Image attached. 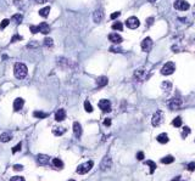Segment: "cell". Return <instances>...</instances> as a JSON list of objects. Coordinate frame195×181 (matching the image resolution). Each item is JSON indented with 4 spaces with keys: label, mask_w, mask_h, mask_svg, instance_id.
I'll return each instance as SVG.
<instances>
[{
    "label": "cell",
    "mask_w": 195,
    "mask_h": 181,
    "mask_svg": "<svg viewBox=\"0 0 195 181\" xmlns=\"http://www.w3.org/2000/svg\"><path fill=\"white\" fill-rule=\"evenodd\" d=\"M27 73H28V68L24 63H21V62H17L15 63L14 66V74L17 79H24L27 77Z\"/></svg>",
    "instance_id": "cell-1"
},
{
    "label": "cell",
    "mask_w": 195,
    "mask_h": 181,
    "mask_svg": "<svg viewBox=\"0 0 195 181\" xmlns=\"http://www.w3.org/2000/svg\"><path fill=\"white\" fill-rule=\"evenodd\" d=\"M93 165H94V162H93V161H88L87 163L81 164V165H78V167H77V173H78L79 175L87 174L88 171H90V169L93 168Z\"/></svg>",
    "instance_id": "cell-2"
},
{
    "label": "cell",
    "mask_w": 195,
    "mask_h": 181,
    "mask_svg": "<svg viewBox=\"0 0 195 181\" xmlns=\"http://www.w3.org/2000/svg\"><path fill=\"white\" fill-rule=\"evenodd\" d=\"M176 71V66L173 62H167L164 67L161 68V74L162 75H170Z\"/></svg>",
    "instance_id": "cell-3"
},
{
    "label": "cell",
    "mask_w": 195,
    "mask_h": 181,
    "mask_svg": "<svg viewBox=\"0 0 195 181\" xmlns=\"http://www.w3.org/2000/svg\"><path fill=\"white\" fill-rule=\"evenodd\" d=\"M173 6H174L176 10H179V11H187V10H189V8H190L189 3L185 2V0H176Z\"/></svg>",
    "instance_id": "cell-4"
},
{
    "label": "cell",
    "mask_w": 195,
    "mask_h": 181,
    "mask_svg": "<svg viewBox=\"0 0 195 181\" xmlns=\"http://www.w3.org/2000/svg\"><path fill=\"white\" fill-rule=\"evenodd\" d=\"M182 105H183V101H182V99H181L179 96H174V97L168 102V107H170L171 109H178V108L182 107Z\"/></svg>",
    "instance_id": "cell-5"
},
{
    "label": "cell",
    "mask_w": 195,
    "mask_h": 181,
    "mask_svg": "<svg viewBox=\"0 0 195 181\" xmlns=\"http://www.w3.org/2000/svg\"><path fill=\"white\" fill-rule=\"evenodd\" d=\"M162 120H164V115H162V112H161V111H157V112L152 115L151 123H152L154 127H158V125L162 123Z\"/></svg>",
    "instance_id": "cell-6"
},
{
    "label": "cell",
    "mask_w": 195,
    "mask_h": 181,
    "mask_svg": "<svg viewBox=\"0 0 195 181\" xmlns=\"http://www.w3.org/2000/svg\"><path fill=\"white\" fill-rule=\"evenodd\" d=\"M139 24H140V22H139V20L137 18V17H129L127 21H126V26L128 27V28H131V29H136V28H138L139 27Z\"/></svg>",
    "instance_id": "cell-7"
},
{
    "label": "cell",
    "mask_w": 195,
    "mask_h": 181,
    "mask_svg": "<svg viewBox=\"0 0 195 181\" xmlns=\"http://www.w3.org/2000/svg\"><path fill=\"white\" fill-rule=\"evenodd\" d=\"M142 50L144 51V52H149L150 50H151V48H152V40H151V38H145L143 41H142Z\"/></svg>",
    "instance_id": "cell-8"
},
{
    "label": "cell",
    "mask_w": 195,
    "mask_h": 181,
    "mask_svg": "<svg viewBox=\"0 0 195 181\" xmlns=\"http://www.w3.org/2000/svg\"><path fill=\"white\" fill-rule=\"evenodd\" d=\"M99 108L105 112V113H109L111 111V102L109 100H100L99 101Z\"/></svg>",
    "instance_id": "cell-9"
},
{
    "label": "cell",
    "mask_w": 195,
    "mask_h": 181,
    "mask_svg": "<svg viewBox=\"0 0 195 181\" xmlns=\"http://www.w3.org/2000/svg\"><path fill=\"white\" fill-rule=\"evenodd\" d=\"M148 78V72H145L144 69H138L134 72V79L138 81H143Z\"/></svg>",
    "instance_id": "cell-10"
},
{
    "label": "cell",
    "mask_w": 195,
    "mask_h": 181,
    "mask_svg": "<svg viewBox=\"0 0 195 181\" xmlns=\"http://www.w3.org/2000/svg\"><path fill=\"white\" fill-rule=\"evenodd\" d=\"M111 165H112V161H111V158L109 157V156H106L103 161H101V164H100V168H101V170H104V171H107L110 168H111Z\"/></svg>",
    "instance_id": "cell-11"
},
{
    "label": "cell",
    "mask_w": 195,
    "mask_h": 181,
    "mask_svg": "<svg viewBox=\"0 0 195 181\" xmlns=\"http://www.w3.org/2000/svg\"><path fill=\"white\" fill-rule=\"evenodd\" d=\"M109 40L111 41V43H113V44H121L122 43V37L120 35V34H117V33H111V34H109Z\"/></svg>",
    "instance_id": "cell-12"
},
{
    "label": "cell",
    "mask_w": 195,
    "mask_h": 181,
    "mask_svg": "<svg viewBox=\"0 0 195 181\" xmlns=\"http://www.w3.org/2000/svg\"><path fill=\"white\" fill-rule=\"evenodd\" d=\"M103 16H104V14H103L101 10H96V11L93 14V21H94L95 23H100L101 20H103Z\"/></svg>",
    "instance_id": "cell-13"
},
{
    "label": "cell",
    "mask_w": 195,
    "mask_h": 181,
    "mask_svg": "<svg viewBox=\"0 0 195 181\" xmlns=\"http://www.w3.org/2000/svg\"><path fill=\"white\" fill-rule=\"evenodd\" d=\"M39 32L42 33V34H44V35H46V34H49L50 33V27H49V24L48 23H40L39 26Z\"/></svg>",
    "instance_id": "cell-14"
},
{
    "label": "cell",
    "mask_w": 195,
    "mask_h": 181,
    "mask_svg": "<svg viewBox=\"0 0 195 181\" xmlns=\"http://www.w3.org/2000/svg\"><path fill=\"white\" fill-rule=\"evenodd\" d=\"M107 81H109L105 75H101L96 79V85H98V87H104V86L107 85Z\"/></svg>",
    "instance_id": "cell-15"
},
{
    "label": "cell",
    "mask_w": 195,
    "mask_h": 181,
    "mask_svg": "<svg viewBox=\"0 0 195 181\" xmlns=\"http://www.w3.org/2000/svg\"><path fill=\"white\" fill-rule=\"evenodd\" d=\"M65 118H66V112H65V109H59L55 113V120H57V122H62Z\"/></svg>",
    "instance_id": "cell-16"
},
{
    "label": "cell",
    "mask_w": 195,
    "mask_h": 181,
    "mask_svg": "<svg viewBox=\"0 0 195 181\" xmlns=\"http://www.w3.org/2000/svg\"><path fill=\"white\" fill-rule=\"evenodd\" d=\"M23 105H24V101H23V99H21V97H17L15 101H14V109L15 111H20L22 107H23Z\"/></svg>",
    "instance_id": "cell-17"
},
{
    "label": "cell",
    "mask_w": 195,
    "mask_h": 181,
    "mask_svg": "<svg viewBox=\"0 0 195 181\" xmlns=\"http://www.w3.org/2000/svg\"><path fill=\"white\" fill-rule=\"evenodd\" d=\"M49 156H46V155H39L38 157H37V161H38V163L40 164V165H46L48 163H49Z\"/></svg>",
    "instance_id": "cell-18"
},
{
    "label": "cell",
    "mask_w": 195,
    "mask_h": 181,
    "mask_svg": "<svg viewBox=\"0 0 195 181\" xmlns=\"http://www.w3.org/2000/svg\"><path fill=\"white\" fill-rule=\"evenodd\" d=\"M73 134L76 135V137H81V135H82V127H81V124L79 123H73Z\"/></svg>",
    "instance_id": "cell-19"
},
{
    "label": "cell",
    "mask_w": 195,
    "mask_h": 181,
    "mask_svg": "<svg viewBox=\"0 0 195 181\" xmlns=\"http://www.w3.org/2000/svg\"><path fill=\"white\" fill-rule=\"evenodd\" d=\"M156 140L160 142V143H162V145H165V143H167L168 141H170V139H168V136L165 134V133H162V134H160L157 137H156Z\"/></svg>",
    "instance_id": "cell-20"
},
{
    "label": "cell",
    "mask_w": 195,
    "mask_h": 181,
    "mask_svg": "<svg viewBox=\"0 0 195 181\" xmlns=\"http://www.w3.org/2000/svg\"><path fill=\"white\" fill-rule=\"evenodd\" d=\"M51 165H53V168H55V169H62V168H63V163H62V161L59 159V158H54L53 162H51Z\"/></svg>",
    "instance_id": "cell-21"
},
{
    "label": "cell",
    "mask_w": 195,
    "mask_h": 181,
    "mask_svg": "<svg viewBox=\"0 0 195 181\" xmlns=\"http://www.w3.org/2000/svg\"><path fill=\"white\" fill-rule=\"evenodd\" d=\"M11 139H12V136H11L10 133H3L2 135H0V141L2 142H9Z\"/></svg>",
    "instance_id": "cell-22"
},
{
    "label": "cell",
    "mask_w": 195,
    "mask_h": 181,
    "mask_svg": "<svg viewBox=\"0 0 195 181\" xmlns=\"http://www.w3.org/2000/svg\"><path fill=\"white\" fill-rule=\"evenodd\" d=\"M161 87H162V90H164V91L168 93L170 90L172 89V84H171L170 81H164V83L161 84Z\"/></svg>",
    "instance_id": "cell-23"
},
{
    "label": "cell",
    "mask_w": 195,
    "mask_h": 181,
    "mask_svg": "<svg viewBox=\"0 0 195 181\" xmlns=\"http://www.w3.org/2000/svg\"><path fill=\"white\" fill-rule=\"evenodd\" d=\"M182 118L181 117H176L173 120H172V125L174 127V128H179V127H182Z\"/></svg>",
    "instance_id": "cell-24"
},
{
    "label": "cell",
    "mask_w": 195,
    "mask_h": 181,
    "mask_svg": "<svg viewBox=\"0 0 195 181\" xmlns=\"http://www.w3.org/2000/svg\"><path fill=\"white\" fill-rule=\"evenodd\" d=\"M173 162H174V158L172 156H166V157H164L161 159V163H164V164H171Z\"/></svg>",
    "instance_id": "cell-25"
},
{
    "label": "cell",
    "mask_w": 195,
    "mask_h": 181,
    "mask_svg": "<svg viewBox=\"0 0 195 181\" xmlns=\"http://www.w3.org/2000/svg\"><path fill=\"white\" fill-rule=\"evenodd\" d=\"M49 12H50V8H49V6H45V8H43V9L39 10V15H40L42 17H48Z\"/></svg>",
    "instance_id": "cell-26"
},
{
    "label": "cell",
    "mask_w": 195,
    "mask_h": 181,
    "mask_svg": "<svg viewBox=\"0 0 195 181\" xmlns=\"http://www.w3.org/2000/svg\"><path fill=\"white\" fill-rule=\"evenodd\" d=\"M11 20H12V22H14V23H16V24H20V23L22 22V20H23V17H22V15H20V14H17V15H14Z\"/></svg>",
    "instance_id": "cell-27"
},
{
    "label": "cell",
    "mask_w": 195,
    "mask_h": 181,
    "mask_svg": "<svg viewBox=\"0 0 195 181\" xmlns=\"http://www.w3.org/2000/svg\"><path fill=\"white\" fill-rule=\"evenodd\" d=\"M33 115H34L36 118H40V119H43V118H46V117H48V113H45V112H40V111H34Z\"/></svg>",
    "instance_id": "cell-28"
},
{
    "label": "cell",
    "mask_w": 195,
    "mask_h": 181,
    "mask_svg": "<svg viewBox=\"0 0 195 181\" xmlns=\"http://www.w3.org/2000/svg\"><path fill=\"white\" fill-rule=\"evenodd\" d=\"M65 131H66V129H65V128H55V129L53 130V133H54L55 136H61Z\"/></svg>",
    "instance_id": "cell-29"
},
{
    "label": "cell",
    "mask_w": 195,
    "mask_h": 181,
    "mask_svg": "<svg viewBox=\"0 0 195 181\" xmlns=\"http://www.w3.org/2000/svg\"><path fill=\"white\" fill-rule=\"evenodd\" d=\"M145 164L150 167V173H149V174H154V171H155V169H156V164H155L152 161H146Z\"/></svg>",
    "instance_id": "cell-30"
},
{
    "label": "cell",
    "mask_w": 195,
    "mask_h": 181,
    "mask_svg": "<svg viewBox=\"0 0 195 181\" xmlns=\"http://www.w3.org/2000/svg\"><path fill=\"white\" fill-rule=\"evenodd\" d=\"M44 45L45 46H48V48H51L53 45H54V40L51 39V38H49V37H45V39H44Z\"/></svg>",
    "instance_id": "cell-31"
},
{
    "label": "cell",
    "mask_w": 195,
    "mask_h": 181,
    "mask_svg": "<svg viewBox=\"0 0 195 181\" xmlns=\"http://www.w3.org/2000/svg\"><path fill=\"white\" fill-rule=\"evenodd\" d=\"M112 28L115 29V31H123V24L121 22H115L112 24Z\"/></svg>",
    "instance_id": "cell-32"
},
{
    "label": "cell",
    "mask_w": 195,
    "mask_h": 181,
    "mask_svg": "<svg viewBox=\"0 0 195 181\" xmlns=\"http://www.w3.org/2000/svg\"><path fill=\"white\" fill-rule=\"evenodd\" d=\"M84 109L87 111V112H93V107H91V105H90V102L87 100V101H84Z\"/></svg>",
    "instance_id": "cell-33"
},
{
    "label": "cell",
    "mask_w": 195,
    "mask_h": 181,
    "mask_svg": "<svg viewBox=\"0 0 195 181\" xmlns=\"http://www.w3.org/2000/svg\"><path fill=\"white\" fill-rule=\"evenodd\" d=\"M189 134H190V128L189 127H184L183 131H182V137H187Z\"/></svg>",
    "instance_id": "cell-34"
},
{
    "label": "cell",
    "mask_w": 195,
    "mask_h": 181,
    "mask_svg": "<svg viewBox=\"0 0 195 181\" xmlns=\"http://www.w3.org/2000/svg\"><path fill=\"white\" fill-rule=\"evenodd\" d=\"M9 23H10V21H9V20H6V18H5V20H3V21H2V23H0V29H5V28L9 26Z\"/></svg>",
    "instance_id": "cell-35"
},
{
    "label": "cell",
    "mask_w": 195,
    "mask_h": 181,
    "mask_svg": "<svg viewBox=\"0 0 195 181\" xmlns=\"http://www.w3.org/2000/svg\"><path fill=\"white\" fill-rule=\"evenodd\" d=\"M29 29H30V32L33 33V34H36V33L39 32V27L38 26H29Z\"/></svg>",
    "instance_id": "cell-36"
},
{
    "label": "cell",
    "mask_w": 195,
    "mask_h": 181,
    "mask_svg": "<svg viewBox=\"0 0 195 181\" xmlns=\"http://www.w3.org/2000/svg\"><path fill=\"white\" fill-rule=\"evenodd\" d=\"M110 51L111 52H122V49L118 46H112V48H110Z\"/></svg>",
    "instance_id": "cell-37"
},
{
    "label": "cell",
    "mask_w": 195,
    "mask_h": 181,
    "mask_svg": "<svg viewBox=\"0 0 195 181\" xmlns=\"http://www.w3.org/2000/svg\"><path fill=\"white\" fill-rule=\"evenodd\" d=\"M187 169H188L189 171H194V170H195V163H189V164L187 165Z\"/></svg>",
    "instance_id": "cell-38"
},
{
    "label": "cell",
    "mask_w": 195,
    "mask_h": 181,
    "mask_svg": "<svg viewBox=\"0 0 195 181\" xmlns=\"http://www.w3.org/2000/svg\"><path fill=\"white\" fill-rule=\"evenodd\" d=\"M21 147H22V143H18L17 146H15V147L12 148V152H14V153H16V152H18V151L21 149Z\"/></svg>",
    "instance_id": "cell-39"
},
{
    "label": "cell",
    "mask_w": 195,
    "mask_h": 181,
    "mask_svg": "<svg viewBox=\"0 0 195 181\" xmlns=\"http://www.w3.org/2000/svg\"><path fill=\"white\" fill-rule=\"evenodd\" d=\"M21 39H22V37H20L18 34H16V35H14V37H12V39H11V43L18 41V40H21Z\"/></svg>",
    "instance_id": "cell-40"
},
{
    "label": "cell",
    "mask_w": 195,
    "mask_h": 181,
    "mask_svg": "<svg viewBox=\"0 0 195 181\" xmlns=\"http://www.w3.org/2000/svg\"><path fill=\"white\" fill-rule=\"evenodd\" d=\"M11 181H24V177H22V176H14V177H11Z\"/></svg>",
    "instance_id": "cell-41"
},
{
    "label": "cell",
    "mask_w": 195,
    "mask_h": 181,
    "mask_svg": "<svg viewBox=\"0 0 195 181\" xmlns=\"http://www.w3.org/2000/svg\"><path fill=\"white\" fill-rule=\"evenodd\" d=\"M137 159L138 161H143L144 159V153L143 152H138L137 153Z\"/></svg>",
    "instance_id": "cell-42"
},
{
    "label": "cell",
    "mask_w": 195,
    "mask_h": 181,
    "mask_svg": "<svg viewBox=\"0 0 195 181\" xmlns=\"http://www.w3.org/2000/svg\"><path fill=\"white\" fill-rule=\"evenodd\" d=\"M104 125H105V127H110V125H111V119H110V118H106V119L104 120Z\"/></svg>",
    "instance_id": "cell-43"
},
{
    "label": "cell",
    "mask_w": 195,
    "mask_h": 181,
    "mask_svg": "<svg viewBox=\"0 0 195 181\" xmlns=\"http://www.w3.org/2000/svg\"><path fill=\"white\" fill-rule=\"evenodd\" d=\"M120 15H121L120 12H113V14H111V16H110V17H111V20H116Z\"/></svg>",
    "instance_id": "cell-44"
},
{
    "label": "cell",
    "mask_w": 195,
    "mask_h": 181,
    "mask_svg": "<svg viewBox=\"0 0 195 181\" xmlns=\"http://www.w3.org/2000/svg\"><path fill=\"white\" fill-rule=\"evenodd\" d=\"M22 169H23V167H22V165H20V164L14 165V170H16V171H20V170H22Z\"/></svg>",
    "instance_id": "cell-45"
},
{
    "label": "cell",
    "mask_w": 195,
    "mask_h": 181,
    "mask_svg": "<svg viewBox=\"0 0 195 181\" xmlns=\"http://www.w3.org/2000/svg\"><path fill=\"white\" fill-rule=\"evenodd\" d=\"M28 48H38V43H29Z\"/></svg>",
    "instance_id": "cell-46"
},
{
    "label": "cell",
    "mask_w": 195,
    "mask_h": 181,
    "mask_svg": "<svg viewBox=\"0 0 195 181\" xmlns=\"http://www.w3.org/2000/svg\"><path fill=\"white\" fill-rule=\"evenodd\" d=\"M152 22H154V17H149L148 21H146V24L150 26V24H152Z\"/></svg>",
    "instance_id": "cell-47"
},
{
    "label": "cell",
    "mask_w": 195,
    "mask_h": 181,
    "mask_svg": "<svg viewBox=\"0 0 195 181\" xmlns=\"http://www.w3.org/2000/svg\"><path fill=\"white\" fill-rule=\"evenodd\" d=\"M33 2H36V3H39V4H42V3L46 2V0H33Z\"/></svg>",
    "instance_id": "cell-48"
},
{
    "label": "cell",
    "mask_w": 195,
    "mask_h": 181,
    "mask_svg": "<svg viewBox=\"0 0 195 181\" xmlns=\"http://www.w3.org/2000/svg\"><path fill=\"white\" fill-rule=\"evenodd\" d=\"M193 14L195 15V5H194V8H193Z\"/></svg>",
    "instance_id": "cell-49"
},
{
    "label": "cell",
    "mask_w": 195,
    "mask_h": 181,
    "mask_svg": "<svg viewBox=\"0 0 195 181\" xmlns=\"http://www.w3.org/2000/svg\"><path fill=\"white\" fill-rule=\"evenodd\" d=\"M149 3H154V2H156V0H148Z\"/></svg>",
    "instance_id": "cell-50"
}]
</instances>
